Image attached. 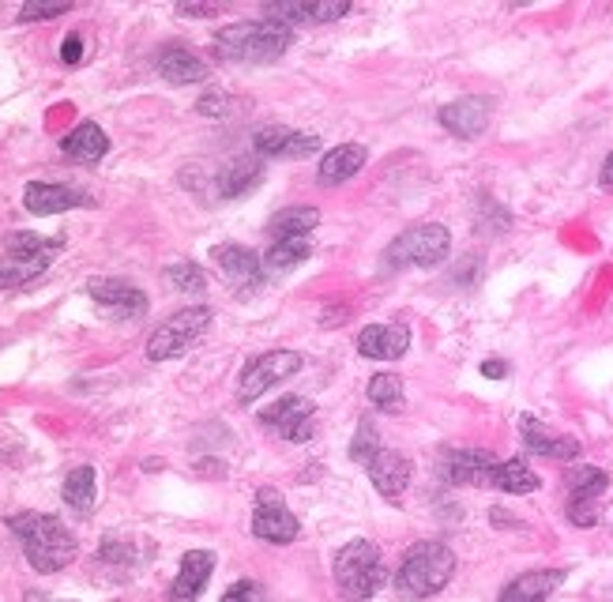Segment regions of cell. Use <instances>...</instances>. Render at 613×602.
Returning a JSON list of instances; mask_svg holds the SVG:
<instances>
[{
  "instance_id": "cell-24",
  "label": "cell",
  "mask_w": 613,
  "mask_h": 602,
  "mask_svg": "<svg viewBox=\"0 0 613 602\" xmlns=\"http://www.w3.org/2000/svg\"><path fill=\"white\" fill-rule=\"evenodd\" d=\"M211 256L223 268L226 283L241 286V290H249V286L260 283V256H256L253 249H241V245H219Z\"/></svg>"
},
{
  "instance_id": "cell-11",
  "label": "cell",
  "mask_w": 613,
  "mask_h": 602,
  "mask_svg": "<svg viewBox=\"0 0 613 602\" xmlns=\"http://www.w3.org/2000/svg\"><path fill=\"white\" fill-rule=\"evenodd\" d=\"M497 463L501 460H493L490 452H482V448H452V452H444L437 467L452 486H493Z\"/></svg>"
},
{
  "instance_id": "cell-42",
  "label": "cell",
  "mask_w": 613,
  "mask_h": 602,
  "mask_svg": "<svg viewBox=\"0 0 613 602\" xmlns=\"http://www.w3.org/2000/svg\"><path fill=\"white\" fill-rule=\"evenodd\" d=\"M27 602H46L42 595H34V591H31V595H27Z\"/></svg>"
},
{
  "instance_id": "cell-3",
  "label": "cell",
  "mask_w": 613,
  "mask_h": 602,
  "mask_svg": "<svg viewBox=\"0 0 613 602\" xmlns=\"http://www.w3.org/2000/svg\"><path fill=\"white\" fill-rule=\"evenodd\" d=\"M452 572H456V554L444 542H418L395 572V595L403 602L433 599L437 591L448 588Z\"/></svg>"
},
{
  "instance_id": "cell-33",
  "label": "cell",
  "mask_w": 613,
  "mask_h": 602,
  "mask_svg": "<svg viewBox=\"0 0 613 602\" xmlns=\"http://www.w3.org/2000/svg\"><path fill=\"white\" fill-rule=\"evenodd\" d=\"M369 399H373V407H380V411H403V403H407V396H403V381L395 377V373H377V377L369 381Z\"/></svg>"
},
{
  "instance_id": "cell-21",
  "label": "cell",
  "mask_w": 613,
  "mask_h": 602,
  "mask_svg": "<svg viewBox=\"0 0 613 602\" xmlns=\"http://www.w3.org/2000/svg\"><path fill=\"white\" fill-rule=\"evenodd\" d=\"M520 433H523V444H527L531 452H538V456H550V460H576L580 456L576 437L550 433L538 418H531V414H523L520 418Z\"/></svg>"
},
{
  "instance_id": "cell-32",
  "label": "cell",
  "mask_w": 613,
  "mask_h": 602,
  "mask_svg": "<svg viewBox=\"0 0 613 602\" xmlns=\"http://www.w3.org/2000/svg\"><path fill=\"white\" fill-rule=\"evenodd\" d=\"M49 272V260H16V256H0V290H19V286L42 279Z\"/></svg>"
},
{
  "instance_id": "cell-2",
  "label": "cell",
  "mask_w": 613,
  "mask_h": 602,
  "mask_svg": "<svg viewBox=\"0 0 613 602\" xmlns=\"http://www.w3.org/2000/svg\"><path fill=\"white\" fill-rule=\"evenodd\" d=\"M294 34L279 23H268V19H249V23H230L215 34V53L223 61H237V65H271L290 49Z\"/></svg>"
},
{
  "instance_id": "cell-29",
  "label": "cell",
  "mask_w": 613,
  "mask_h": 602,
  "mask_svg": "<svg viewBox=\"0 0 613 602\" xmlns=\"http://www.w3.org/2000/svg\"><path fill=\"white\" fill-rule=\"evenodd\" d=\"M309 256H313V245L305 238H279V241H271L268 253H264V268L294 272V268H301Z\"/></svg>"
},
{
  "instance_id": "cell-6",
  "label": "cell",
  "mask_w": 613,
  "mask_h": 602,
  "mask_svg": "<svg viewBox=\"0 0 613 602\" xmlns=\"http://www.w3.org/2000/svg\"><path fill=\"white\" fill-rule=\"evenodd\" d=\"M452 249V234L441 223H418L392 241L388 260L399 268H437Z\"/></svg>"
},
{
  "instance_id": "cell-22",
  "label": "cell",
  "mask_w": 613,
  "mask_h": 602,
  "mask_svg": "<svg viewBox=\"0 0 613 602\" xmlns=\"http://www.w3.org/2000/svg\"><path fill=\"white\" fill-rule=\"evenodd\" d=\"M565 584V572L561 569H538V572H523L501 591L497 602H546L553 591Z\"/></svg>"
},
{
  "instance_id": "cell-39",
  "label": "cell",
  "mask_w": 613,
  "mask_h": 602,
  "mask_svg": "<svg viewBox=\"0 0 613 602\" xmlns=\"http://www.w3.org/2000/svg\"><path fill=\"white\" fill-rule=\"evenodd\" d=\"M504 373H508V365H504V362H497V358L482 362V377H490V381H501Z\"/></svg>"
},
{
  "instance_id": "cell-14",
  "label": "cell",
  "mask_w": 613,
  "mask_h": 602,
  "mask_svg": "<svg viewBox=\"0 0 613 602\" xmlns=\"http://www.w3.org/2000/svg\"><path fill=\"white\" fill-rule=\"evenodd\" d=\"M490 117H493V98H482V95H467V98H456L452 106L441 110V125L448 128L452 136L459 140H474L490 128Z\"/></svg>"
},
{
  "instance_id": "cell-40",
  "label": "cell",
  "mask_w": 613,
  "mask_h": 602,
  "mask_svg": "<svg viewBox=\"0 0 613 602\" xmlns=\"http://www.w3.org/2000/svg\"><path fill=\"white\" fill-rule=\"evenodd\" d=\"M177 12H181V16H219V8H211V4H181V8H177Z\"/></svg>"
},
{
  "instance_id": "cell-5",
  "label": "cell",
  "mask_w": 613,
  "mask_h": 602,
  "mask_svg": "<svg viewBox=\"0 0 613 602\" xmlns=\"http://www.w3.org/2000/svg\"><path fill=\"white\" fill-rule=\"evenodd\" d=\"M211 324V309L207 305H189V309L166 317L147 339V358L151 362H170L177 354H185Z\"/></svg>"
},
{
  "instance_id": "cell-28",
  "label": "cell",
  "mask_w": 613,
  "mask_h": 602,
  "mask_svg": "<svg viewBox=\"0 0 613 602\" xmlns=\"http://www.w3.org/2000/svg\"><path fill=\"white\" fill-rule=\"evenodd\" d=\"M95 467H76V471H68V478H65V490H61V497H65V505L79 512V516H87V512L95 509Z\"/></svg>"
},
{
  "instance_id": "cell-18",
  "label": "cell",
  "mask_w": 613,
  "mask_h": 602,
  "mask_svg": "<svg viewBox=\"0 0 613 602\" xmlns=\"http://www.w3.org/2000/svg\"><path fill=\"white\" fill-rule=\"evenodd\" d=\"M155 68H158V76H162V80H170L174 87H189V83L207 80V65L200 61V53H192L189 46L158 49Z\"/></svg>"
},
{
  "instance_id": "cell-10",
  "label": "cell",
  "mask_w": 613,
  "mask_h": 602,
  "mask_svg": "<svg viewBox=\"0 0 613 602\" xmlns=\"http://www.w3.org/2000/svg\"><path fill=\"white\" fill-rule=\"evenodd\" d=\"M350 12V0H290V4H268L264 19L279 27H305V23H335Z\"/></svg>"
},
{
  "instance_id": "cell-36",
  "label": "cell",
  "mask_w": 613,
  "mask_h": 602,
  "mask_svg": "<svg viewBox=\"0 0 613 602\" xmlns=\"http://www.w3.org/2000/svg\"><path fill=\"white\" fill-rule=\"evenodd\" d=\"M72 12V4H23L19 8V23H34V19H57Z\"/></svg>"
},
{
  "instance_id": "cell-16",
  "label": "cell",
  "mask_w": 613,
  "mask_h": 602,
  "mask_svg": "<svg viewBox=\"0 0 613 602\" xmlns=\"http://www.w3.org/2000/svg\"><path fill=\"white\" fill-rule=\"evenodd\" d=\"M365 467H369V478H373V486H377V493L388 501H399L414 475V463L403 456V452H392V448H380Z\"/></svg>"
},
{
  "instance_id": "cell-12",
  "label": "cell",
  "mask_w": 613,
  "mask_h": 602,
  "mask_svg": "<svg viewBox=\"0 0 613 602\" xmlns=\"http://www.w3.org/2000/svg\"><path fill=\"white\" fill-rule=\"evenodd\" d=\"M572 497H568V520L576 527H595L599 523V497L610 490V475L599 467H580L576 475L568 478Z\"/></svg>"
},
{
  "instance_id": "cell-9",
  "label": "cell",
  "mask_w": 613,
  "mask_h": 602,
  "mask_svg": "<svg viewBox=\"0 0 613 602\" xmlns=\"http://www.w3.org/2000/svg\"><path fill=\"white\" fill-rule=\"evenodd\" d=\"M260 422L286 441H305L316 430V407L305 396H283L279 403L260 411Z\"/></svg>"
},
{
  "instance_id": "cell-30",
  "label": "cell",
  "mask_w": 613,
  "mask_h": 602,
  "mask_svg": "<svg viewBox=\"0 0 613 602\" xmlns=\"http://www.w3.org/2000/svg\"><path fill=\"white\" fill-rule=\"evenodd\" d=\"M316 223H320V211L316 207H286V211H279L271 219V238H305L309 230H316Z\"/></svg>"
},
{
  "instance_id": "cell-13",
  "label": "cell",
  "mask_w": 613,
  "mask_h": 602,
  "mask_svg": "<svg viewBox=\"0 0 613 602\" xmlns=\"http://www.w3.org/2000/svg\"><path fill=\"white\" fill-rule=\"evenodd\" d=\"M298 516L279 501V493L264 490L260 493V505L253 512V535L264 542H275V546H286V542L298 539Z\"/></svg>"
},
{
  "instance_id": "cell-38",
  "label": "cell",
  "mask_w": 613,
  "mask_h": 602,
  "mask_svg": "<svg viewBox=\"0 0 613 602\" xmlns=\"http://www.w3.org/2000/svg\"><path fill=\"white\" fill-rule=\"evenodd\" d=\"M79 57H83V38H79V34H68L65 46H61V61H65V65H79Z\"/></svg>"
},
{
  "instance_id": "cell-17",
  "label": "cell",
  "mask_w": 613,
  "mask_h": 602,
  "mask_svg": "<svg viewBox=\"0 0 613 602\" xmlns=\"http://www.w3.org/2000/svg\"><path fill=\"white\" fill-rule=\"evenodd\" d=\"M358 351L365 358H377V362H395L411 351V332L403 324H369L358 335Z\"/></svg>"
},
{
  "instance_id": "cell-23",
  "label": "cell",
  "mask_w": 613,
  "mask_h": 602,
  "mask_svg": "<svg viewBox=\"0 0 613 602\" xmlns=\"http://www.w3.org/2000/svg\"><path fill=\"white\" fill-rule=\"evenodd\" d=\"M61 151L68 162H83V166L102 162L106 151H110V136H106L95 121H83L61 140Z\"/></svg>"
},
{
  "instance_id": "cell-41",
  "label": "cell",
  "mask_w": 613,
  "mask_h": 602,
  "mask_svg": "<svg viewBox=\"0 0 613 602\" xmlns=\"http://www.w3.org/2000/svg\"><path fill=\"white\" fill-rule=\"evenodd\" d=\"M602 185H606V189H613V155L606 162H602Z\"/></svg>"
},
{
  "instance_id": "cell-20",
  "label": "cell",
  "mask_w": 613,
  "mask_h": 602,
  "mask_svg": "<svg viewBox=\"0 0 613 602\" xmlns=\"http://www.w3.org/2000/svg\"><path fill=\"white\" fill-rule=\"evenodd\" d=\"M23 204L31 215H61L72 211L79 204H91L79 189H68V185H53V181H31L23 193Z\"/></svg>"
},
{
  "instance_id": "cell-25",
  "label": "cell",
  "mask_w": 613,
  "mask_h": 602,
  "mask_svg": "<svg viewBox=\"0 0 613 602\" xmlns=\"http://www.w3.org/2000/svg\"><path fill=\"white\" fill-rule=\"evenodd\" d=\"M365 159H369V151H365L362 144H339V147H332V151L320 159V181L324 185L350 181V177L365 166Z\"/></svg>"
},
{
  "instance_id": "cell-1",
  "label": "cell",
  "mask_w": 613,
  "mask_h": 602,
  "mask_svg": "<svg viewBox=\"0 0 613 602\" xmlns=\"http://www.w3.org/2000/svg\"><path fill=\"white\" fill-rule=\"evenodd\" d=\"M8 527L23 542V554L38 572H61L76 557V535L57 516L42 512H19L8 516Z\"/></svg>"
},
{
  "instance_id": "cell-26",
  "label": "cell",
  "mask_w": 613,
  "mask_h": 602,
  "mask_svg": "<svg viewBox=\"0 0 613 602\" xmlns=\"http://www.w3.org/2000/svg\"><path fill=\"white\" fill-rule=\"evenodd\" d=\"M260 155H245V159H234L226 170L219 174V193L226 196V200H234V196H245L253 193L256 185H260Z\"/></svg>"
},
{
  "instance_id": "cell-7",
  "label": "cell",
  "mask_w": 613,
  "mask_h": 602,
  "mask_svg": "<svg viewBox=\"0 0 613 602\" xmlns=\"http://www.w3.org/2000/svg\"><path fill=\"white\" fill-rule=\"evenodd\" d=\"M298 369H301V354H294V351H268V354H260V358H253L241 369V381H237V399L256 403L264 396V392H271L275 384L290 381Z\"/></svg>"
},
{
  "instance_id": "cell-34",
  "label": "cell",
  "mask_w": 613,
  "mask_h": 602,
  "mask_svg": "<svg viewBox=\"0 0 613 602\" xmlns=\"http://www.w3.org/2000/svg\"><path fill=\"white\" fill-rule=\"evenodd\" d=\"M166 275H170V283L181 294H196V298H200V294L207 290V279H204V272L196 268V264H174Z\"/></svg>"
},
{
  "instance_id": "cell-35",
  "label": "cell",
  "mask_w": 613,
  "mask_h": 602,
  "mask_svg": "<svg viewBox=\"0 0 613 602\" xmlns=\"http://www.w3.org/2000/svg\"><path fill=\"white\" fill-rule=\"evenodd\" d=\"M380 452V437L373 433V422L369 418H362V426H358V437H354L350 444V460H358V463H369L373 456Z\"/></svg>"
},
{
  "instance_id": "cell-31",
  "label": "cell",
  "mask_w": 613,
  "mask_h": 602,
  "mask_svg": "<svg viewBox=\"0 0 613 602\" xmlns=\"http://www.w3.org/2000/svg\"><path fill=\"white\" fill-rule=\"evenodd\" d=\"M538 486H542L538 475L523 460H504V463H497V471H493V490H504V493H535Z\"/></svg>"
},
{
  "instance_id": "cell-8",
  "label": "cell",
  "mask_w": 613,
  "mask_h": 602,
  "mask_svg": "<svg viewBox=\"0 0 613 602\" xmlns=\"http://www.w3.org/2000/svg\"><path fill=\"white\" fill-rule=\"evenodd\" d=\"M87 294H91L98 309L110 313L113 320H140L147 313V305H151L140 286H132L125 279H91L87 283Z\"/></svg>"
},
{
  "instance_id": "cell-4",
  "label": "cell",
  "mask_w": 613,
  "mask_h": 602,
  "mask_svg": "<svg viewBox=\"0 0 613 602\" xmlns=\"http://www.w3.org/2000/svg\"><path fill=\"white\" fill-rule=\"evenodd\" d=\"M384 584V557L369 539H354L335 554V588L346 602L373 599Z\"/></svg>"
},
{
  "instance_id": "cell-37",
  "label": "cell",
  "mask_w": 613,
  "mask_h": 602,
  "mask_svg": "<svg viewBox=\"0 0 613 602\" xmlns=\"http://www.w3.org/2000/svg\"><path fill=\"white\" fill-rule=\"evenodd\" d=\"M223 602H264V588L256 580H237L234 588H226Z\"/></svg>"
},
{
  "instance_id": "cell-27",
  "label": "cell",
  "mask_w": 613,
  "mask_h": 602,
  "mask_svg": "<svg viewBox=\"0 0 613 602\" xmlns=\"http://www.w3.org/2000/svg\"><path fill=\"white\" fill-rule=\"evenodd\" d=\"M65 249L61 238H42V234H31V230H16L4 238V253L16 256V260H49Z\"/></svg>"
},
{
  "instance_id": "cell-15",
  "label": "cell",
  "mask_w": 613,
  "mask_h": 602,
  "mask_svg": "<svg viewBox=\"0 0 613 602\" xmlns=\"http://www.w3.org/2000/svg\"><path fill=\"white\" fill-rule=\"evenodd\" d=\"M253 147H256V155H268V159H309L313 151H320V140L309 132L268 125L253 136Z\"/></svg>"
},
{
  "instance_id": "cell-19",
  "label": "cell",
  "mask_w": 613,
  "mask_h": 602,
  "mask_svg": "<svg viewBox=\"0 0 613 602\" xmlns=\"http://www.w3.org/2000/svg\"><path fill=\"white\" fill-rule=\"evenodd\" d=\"M211 572H215V554H207V550H189V554L181 557V572H177V580L170 584V599L174 602L200 599L207 580H211Z\"/></svg>"
}]
</instances>
